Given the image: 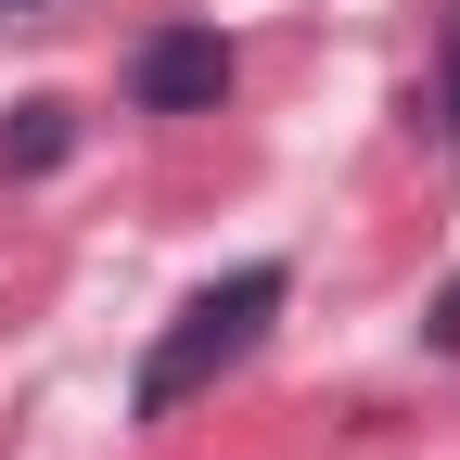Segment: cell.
I'll list each match as a JSON object with an SVG mask.
<instances>
[{
    "instance_id": "2",
    "label": "cell",
    "mask_w": 460,
    "mask_h": 460,
    "mask_svg": "<svg viewBox=\"0 0 460 460\" xmlns=\"http://www.w3.org/2000/svg\"><path fill=\"white\" fill-rule=\"evenodd\" d=\"M230 77H243V51L217 26H141L128 39V115H217Z\"/></svg>"
},
{
    "instance_id": "6",
    "label": "cell",
    "mask_w": 460,
    "mask_h": 460,
    "mask_svg": "<svg viewBox=\"0 0 460 460\" xmlns=\"http://www.w3.org/2000/svg\"><path fill=\"white\" fill-rule=\"evenodd\" d=\"M0 13H26V0H0Z\"/></svg>"
},
{
    "instance_id": "1",
    "label": "cell",
    "mask_w": 460,
    "mask_h": 460,
    "mask_svg": "<svg viewBox=\"0 0 460 460\" xmlns=\"http://www.w3.org/2000/svg\"><path fill=\"white\" fill-rule=\"evenodd\" d=\"M281 307H295V269H281V256H243V269H217L205 281V295L180 307V320H166L154 345H141V384H128V422H180L192 410V396L230 371V358H243V345L281 320Z\"/></svg>"
},
{
    "instance_id": "4",
    "label": "cell",
    "mask_w": 460,
    "mask_h": 460,
    "mask_svg": "<svg viewBox=\"0 0 460 460\" xmlns=\"http://www.w3.org/2000/svg\"><path fill=\"white\" fill-rule=\"evenodd\" d=\"M422 115H435V141L460 154V0L435 13V90H422Z\"/></svg>"
},
{
    "instance_id": "3",
    "label": "cell",
    "mask_w": 460,
    "mask_h": 460,
    "mask_svg": "<svg viewBox=\"0 0 460 460\" xmlns=\"http://www.w3.org/2000/svg\"><path fill=\"white\" fill-rule=\"evenodd\" d=\"M65 141H77V102H13V128H0V180L65 166Z\"/></svg>"
},
{
    "instance_id": "5",
    "label": "cell",
    "mask_w": 460,
    "mask_h": 460,
    "mask_svg": "<svg viewBox=\"0 0 460 460\" xmlns=\"http://www.w3.org/2000/svg\"><path fill=\"white\" fill-rule=\"evenodd\" d=\"M422 332H435V358H460V269L435 281V307H422Z\"/></svg>"
}]
</instances>
